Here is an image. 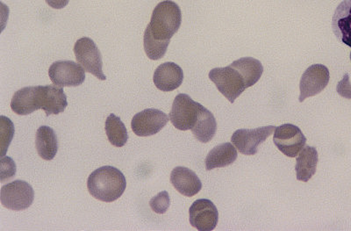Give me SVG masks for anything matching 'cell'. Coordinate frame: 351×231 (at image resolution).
Returning a JSON list of instances; mask_svg holds the SVG:
<instances>
[{"mask_svg":"<svg viewBox=\"0 0 351 231\" xmlns=\"http://www.w3.org/2000/svg\"><path fill=\"white\" fill-rule=\"evenodd\" d=\"M127 187L124 174L117 168L103 167L90 173L87 180L88 191L93 197L104 202L117 201Z\"/></svg>","mask_w":351,"mask_h":231,"instance_id":"1","label":"cell"},{"mask_svg":"<svg viewBox=\"0 0 351 231\" xmlns=\"http://www.w3.org/2000/svg\"><path fill=\"white\" fill-rule=\"evenodd\" d=\"M181 9L171 0H165L156 6L145 34L158 42H170L180 29Z\"/></svg>","mask_w":351,"mask_h":231,"instance_id":"2","label":"cell"},{"mask_svg":"<svg viewBox=\"0 0 351 231\" xmlns=\"http://www.w3.org/2000/svg\"><path fill=\"white\" fill-rule=\"evenodd\" d=\"M209 79L215 83L219 93L231 103H234L247 89L245 80L243 75L231 65L213 69L209 73Z\"/></svg>","mask_w":351,"mask_h":231,"instance_id":"3","label":"cell"},{"mask_svg":"<svg viewBox=\"0 0 351 231\" xmlns=\"http://www.w3.org/2000/svg\"><path fill=\"white\" fill-rule=\"evenodd\" d=\"M204 108L189 95L180 93L176 97L170 113V120L176 129L192 130Z\"/></svg>","mask_w":351,"mask_h":231,"instance_id":"4","label":"cell"},{"mask_svg":"<svg viewBox=\"0 0 351 231\" xmlns=\"http://www.w3.org/2000/svg\"><path fill=\"white\" fill-rule=\"evenodd\" d=\"M78 64L82 65L86 73L94 75L99 80H106V77L103 73V61L96 43L88 37H83L77 40L73 49Z\"/></svg>","mask_w":351,"mask_h":231,"instance_id":"5","label":"cell"},{"mask_svg":"<svg viewBox=\"0 0 351 231\" xmlns=\"http://www.w3.org/2000/svg\"><path fill=\"white\" fill-rule=\"evenodd\" d=\"M34 199L33 187L26 181L14 180L2 186V205L11 210H25L33 204Z\"/></svg>","mask_w":351,"mask_h":231,"instance_id":"6","label":"cell"},{"mask_svg":"<svg viewBox=\"0 0 351 231\" xmlns=\"http://www.w3.org/2000/svg\"><path fill=\"white\" fill-rule=\"evenodd\" d=\"M274 143L284 155L295 158L305 147L306 138L299 127L293 124H283L276 127Z\"/></svg>","mask_w":351,"mask_h":231,"instance_id":"7","label":"cell"},{"mask_svg":"<svg viewBox=\"0 0 351 231\" xmlns=\"http://www.w3.org/2000/svg\"><path fill=\"white\" fill-rule=\"evenodd\" d=\"M49 76L56 86H80L86 80V71L73 61H58L49 67Z\"/></svg>","mask_w":351,"mask_h":231,"instance_id":"8","label":"cell"},{"mask_svg":"<svg viewBox=\"0 0 351 231\" xmlns=\"http://www.w3.org/2000/svg\"><path fill=\"white\" fill-rule=\"evenodd\" d=\"M330 74L324 64H313L303 73L300 83V102L319 95L328 85Z\"/></svg>","mask_w":351,"mask_h":231,"instance_id":"9","label":"cell"},{"mask_svg":"<svg viewBox=\"0 0 351 231\" xmlns=\"http://www.w3.org/2000/svg\"><path fill=\"white\" fill-rule=\"evenodd\" d=\"M168 115L155 108L145 109L134 115L131 127L138 136L156 135L168 123Z\"/></svg>","mask_w":351,"mask_h":231,"instance_id":"10","label":"cell"},{"mask_svg":"<svg viewBox=\"0 0 351 231\" xmlns=\"http://www.w3.org/2000/svg\"><path fill=\"white\" fill-rule=\"evenodd\" d=\"M274 130V126L260 127L254 130H238L232 136L231 142L243 154L256 155L258 146L265 142Z\"/></svg>","mask_w":351,"mask_h":231,"instance_id":"11","label":"cell"},{"mask_svg":"<svg viewBox=\"0 0 351 231\" xmlns=\"http://www.w3.org/2000/svg\"><path fill=\"white\" fill-rule=\"evenodd\" d=\"M190 223L199 231H212L217 226L219 212L216 206L208 199L193 202L189 210Z\"/></svg>","mask_w":351,"mask_h":231,"instance_id":"12","label":"cell"},{"mask_svg":"<svg viewBox=\"0 0 351 231\" xmlns=\"http://www.w3.org/2000/svg\"><path fill=\"white\" fill-rule=\"evenodd\" d=\"M43 86H27L17 90L12 96V110L19 115H27L43 109Z\"/></svg>","mask_w":351,"mask_h":231,"instance_id":"13","label":"cell"},{"mask_svg":"<svg viewBox=\"0 0 351 231\" xmlns=\"http://www.w3.org/2000/svg\"><path fill=\"white\" fill-rule=\"evenodd\" d=\"M183 80V70L180 65L172 62L159 65L153 76L154 84L162 92H172L178 89Z\"/></svg>","mask_w":351,"mask_h":231,"instance_id":"14","label":"cell"},{"mask_svg":"<svg viewBox=\"0 0 351 231\" xmlns=\"http://www.w3.org/2000/svg\"><path fill=\"white\" fill-rule=\"evenodd\" d=\"M171 182L178 193L186 197H193L202 189V181L197 174L183 167H176L171 171Z\"/></svg>","mask_w":351,"mask_h":231,"instance_id":"15","label":"cell"},{"mask_svg":"<svg viewBox=\"0 0 351 231\" xmlns=\"http://www.w3.org/2000/svg\"><path fill=\"white\" fill-rule=\"evenodd\" d=\"M332 29L337 38L351 48V0H343L335 9Z\"/></svg>","mask_w":351,"mask_h":231,"instance_id":"16","label":"cell"},{"mask_svg":"<svg viewBox=\"0 0 351 231\" xmlns=\"http://www.w3.org/2000/svg\"><path fill=\"white\" fill-rule=\"evenodd\" d=\"M319 161L317 149L315 147L305 146L296 160L297 180L307 182L316 173Z\"/></svg>","mask_w":351,"mask_h":231,"instance_id":"17","label":"cell"},{"mask_svg":"<svg viewBox=\"0 0 351 231\" xmlns=\"http://www.w3.org/2000/svg\"><path fill=\"white\" fill-rule=\"evenodd\" d=\"M237 151L231 143H224L215 147L206 158V170L227 167L237 160Z\"/></svg>","mask_w":351,"mask_h":231,"instance_id":"18","label":"cell"},{"mask_svg":"<svg viewBox=\"0 0 351 231\" xmlns=\"http://www.w3.org/2000/svg\"><path fill=\"white\" fill-rule=\"evenodd\" d=\"M37 152L44 160L54 159L58 151V140L55 131L48 126L40 127L36 133Z\"/></svg>","mask_w":351,"mask_h":231,"instance_id":"19","label":"cell"},{"mask_svg":"<svg viewBox=\"0 0 351 231\" xmlns=\"http://www.w3.org/2000/svg\"><path fill=\"white\" fill-rule=\"evenodd\" d=\"M68 101L64 90L56 86H43V110L47 117L64 113Z\"/></svg>","mask_w":351,"mask_h":231,"instance_id":"20","label":"cell"},{"mask_svg":"<svg viewBox=\"0 0 351 231\" xmlns=\"http://www.w3.org/2000/svg\"><path fill=\"white\" fill-rule=\"evenodd\" d=\"M216 130H217V123H216L214 114L204 108L196 124L192 129L194 136L196 137L197 141L206 143L214 138Z\"/></svg>","mask_w":351,"mask_h":231,"instance_id":"21","label":"cell"},{"mask_svg":"<svg viewBox=\"0 0 351 231\" xmlns=\"http://www.w3.org/2000/svg\"><path fill=\"white\" fill-rule=\"evenodd\" d=\"M243 75L245 80L247 88L258 83L263 73L261 62L253 58H241L230 64Z\"/></svg>","mask_w":351,"mask_h":231,"instance_id":"22","label":"cell"},{"mask_svg":"<svg viewBox=\"0 0 351 231\" xmlns=\"http://www.w3.org/2000/svg\"><path fill=\"white\" fill-rule=\"evenodd\" d=\"M106 133L108 141L112 145L123 147L128 140L126 126L122 123L120 117L111 114L106 121Z\"/></svg>","mask_w":351,"mask_h":231,"instance_id":"23","label":"cell"},{"mask_svg":"<svg viewBox=\"0 0 351 231\" xmlns=\"http://www.w3.org/2000/svg\"><path fill=\"white\" fill-rule=\"evenodd\" d=\"M1 158L5 157V152L8 151L9 145H10L12 136L14 134V127L12 121L5 117H1Z\"/></svg>","mask_w":351,"mask_h":231,"instance_id":"24","label":"cell"},{"mask_svg":"<svg viewBox=\"0 0 351 231\" xmlns=\"http://www.w3.org/2000/svg\"><path fill=\"white\" fill-rule=\"evenodd\" d=\"M171 205V199L167 191L159 193L158 195L150 199L149 206L156 214L162 215L167 212Z\"/></svg>","mask_w":351,"mask_h":231,"instance_id":"25","label":"cell"},{"mask_svg":"<svg viewBox=\"0 0 351 231\" xmlns=\"http://www.w3.org/2000/svg\"><path fill=\"white\" fill-rule=\"evenodd\" d=\"M16 174V165L11 158H1V180L4 182L5 180L11 179Z\"/></svg>","mask_w":351,"mask_h":231,"instance_id":"26","label":"cell"},{"mask_svg":"<svg viewBox=\"0 0 351 231\" xmlns=\"http://www.w3.org/2000/svg\"><path fill=\"white\" fill-rule=\"evenodd\" d=\"M337 90L340 96L351 99V84L349 74L344 75L343 80L338 83Z\"/></svg>","mask_w":351,"mask_h":231,"instance_id":"27","label":"cell"},{"mask_svg":"<svg viewBox=\"0 0 351 231\" xmlns=\"http://www.w3.org/2000/svg\"><path fill=\"white\" fill-rule=\"evenodd\" d=\"M50 8L54 9H62L69 4L70 0H45Z\"/></svg>","mask_w":351,"mask_h":231,"instance_id":"28","label":"cell"},{"mask_svg":"<svg viewBox=\"0 0 351 231\" xmlns=\"http://www.w3.org/2000/svg\"><path fill=\"white\" fill-rule=\"evenodd\" d=\"M350 61H351V52H350Z\"/></svg>","mask_w":351,"mask_h":231,"instance_id":"29","label":"cell"}]
</instances>
